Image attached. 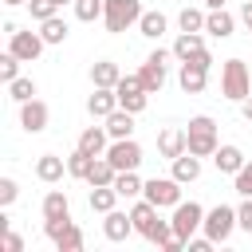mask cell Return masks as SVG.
<instances>
[{
    "label": "cell",
    "instance_id": "277c9868",
    "mask_svg": "<svg viewBox=\"0 0 252 252\" xmlns=\"http://www.w3.org/2000/svg\"><path fill=\"white\" fill-rule=\"evenodd\" d=\"M169 224H173V232H177V236H185V244H189V236H193L197 228H205V209H201L197 201H177V205H173Z\"/></svg>",
    "mask_w": 252,
    "mask_h": 252
},
{
    "label": "cell",
    "instance_id": "b9f144b4",
    "mask_svg": "<svg viewBox=\"0 0 252 252\" xmlns=\"http://www.w3.org/2000/svg\"><path fill=\"white\" fill-rule=\"evenodd\" d=\"M236 217H240V228H248V232H252V197H244V205L236 209Z\"/></svg>",
    "mask_w": 252,
    "mask_h": 252
},
{
    "label": "cell",
    "instance_id": "d4e9b609",
    "mask_svg": "<svg viewBox=\"0 0 252 252\" xmlns=\"http://www.w3.org/2000/svg\"><path fill=\"white\" fill-rule=\"evenodd\" d=\"M114 201H118V189H114V185H91V209H94V213L106 217V213L114 209Z\"/></svg>",
    "mask_w": 252,
    "mask_h": 252
},
{
    "label": "cell",
    "instance_id": "ac0fdd59",
    "mask_svg": "<svg viewBox=\"0 0 252 252\" xmlns=\"http://www.w3.org/2000/svg\"><path fill=\"white\" fill-rule=\"evenodd\" d=\"M106 126H87L83 134H79V150H87L91 158H102L106 154Z\"/></svg>",
    "mask_w": 252,
    "mask_h": 252
},
{
    "label": "cell",
    "instance_id": "d6986e66",
    "mask_svg": "<svg viewBox=\"0 0 252 252\" xmlns=\"http://www.w3.org/2000/svg\"><path fill=\"white\" fill-rule=\"evenodd\" d=\"M213 161H217V169H220V173H232V177L244 169V154H240V146H217Z\"/></svg>",
    "mask_w": 252,
    "mask_h": 252
},
{
    "label": "cell",
    "instance_id": "f546056e",
    "mask_svg": "<svg viewBox=\"0 0 252 252\" xmlns=\"http://www.w3.org/2000/svg\"><path fill=\"white\" fill-rule=\"evenodd\" d=\"M91 165H94V158H91L87 150H79V146H75V154L67 158V173H71V177H83V181H87Z\"/></svg>",
    "mask_w": 252,
    "mask_h": 252
},
{
    "label": "cell",
    "instance_id": "f1b7e54d",
    "mask_svg": "<svg viewBox=\"0 0 252 252\" xmlns=\"http://www.w3.org/2000/svg\"><path fill=\"white\" fill-rule=\"evenodd\" d=\"M138 32H142L146 39H158V35L165 32V16H161V12H142V20H138Z\"/></svg>",
    "mask_w": 252,
    "mask_h": 252
},
{
    "label": "cell",
    "instance_id": "836d02e7",
    "mask_svg": "<svg viewBox=\"0 0 252 252\" xmlns=\"http://www.w3.org/2000/svg\"><path fill=\"white\" fill-rule=\"evenodd\" d=\"M59 4L63 0H28V8H32V20H51V16H59Z\"/></svg>",
    "mask_w": 252,
    "mask_h": 252
},
{
    "label": "cell",
    "instance_id": "f6af8a7d",
    "mask_svg": "<svg viewBox=\"0 0 252 252\" xmlns=\"http://www.w3.org/2000/svg\"><path fill=\"white\" fill-rule=\"evenodd\" d=\"M244 24H248V32H252V0L244 4Z\"/></svg>",
    "mask_w": 252,
    "mask_h": 252
},
{
    "label": "cell",
    "instance_id": "603a6c76",
    "mask_svg": "<svg viewBox=\"0 0 252 252\" xmlns=\"http://www.w3.org/2000/svg\"><path fill=\"white\" fill-rule=\"evenodd\" d=\"M118 79H122V71H118V63H110V59H98V63L91 67V83H94V87H118Z\"/></svg>",
    "mask_w": 252,
    "mask_h": 252
},
{
    "label": "cell",
    "instance_id": "44dd1931",
    "mask_svg": "<svg viewBox=\"0 0 252 252\" xmlns=\"http://www.w3.org/2000/svg\"><path fill=\"white\" fill-rule=\"evenodd\" d=\"M173 177L181 181V185H189V181H197L201 177V158L197 154H181V158H173Z\"/></svg>",
    "mask_w": 252,
    "mask_h": 252
},
{
    "label": "cell",
    "instance_id": "4fadbf2b",
    "mask_svg": "<svg viewBox=\"0 0 252 252\" xmlns=\"http://www.w3.org/2000/svg\"><path fill=\"white\" fill-rule=\"evenodd\" d=\"M130 232H138V228H134V217H130V213H122V209H110V213H106V220H102V236L118 244V240H126Z\"/></svg>",
    "mask_w": 252,
    "mask_h": 252
},
{
    "label": "cell",
    "instance_id": "7402d4cb",
    "mask_svg": "<svg viewBox=\"0 0 252 252\" xmlns=\"http://www.w3.org/2000/svg\"><path fill=\"white\" fill-rule=\"evenodd\" d=\"M63 169H67V161H63V158H55V154H43V158L35 161V177H39V181H47V185H55V181L63 177Z\"/></svg>",
    "mask_w": 252,
    "mask_h": 252
},
{
    "label": "cell",
    "instance_id": "74e56055",
    "mask_svg": "<svg viewBox=\"0 0 252 252\" xmlns=\"http://www.w3.org/2000/svg\"><path fill=\"white\" fill-rule=\"evenodd\" d=\"M232 189H236L240 197H252V161H244V169L232 177Z\"/></svg>",
    "mask_w": 252,
    "mask_h": 252
},
{
    "label": "cell",
    "instance_id": "484cf974",
    "mask_svg": "<svg viewBox=\"0 0 252 252\" xmlns=\"http://www.w3.org/2000/svg\"><path fill=\"white\" fill-rule=\"evenodd\" d=\"M59 217H71V205H67V193L51 189L43 197V220H59Z\"/></svg>",
    "mask_w": 252,
    "mask_h": 252
},
{
    "label": "cell",
    "instance_id": "5b68a950",
    "mask_svg": "<svg viewBox=\"0 0 252 252\" xmlns=\"http://www.w3.org/2000/svg\"><path fill=\"white\" fill-rule=\"evenodd\" d=\"M236 224H240V217H236V209H228V205H217V209L205 213V236H209L213 244H224Z\"/></svg>",
    "mask_w": 252,
    "mask_h": 252
},
{
    "label": "cell",
    "instance_id": "9a60e30c",
    "mask_svg": "<svg viewBox=\"0 0 252 252\" xmlns=\"http://www.w3.org/2000/svg\"><path fill=\"white\" fill-rule=\"evenodd\" d=\"M87 110H91L94 118L114 114V110H118V91H114V87H94V94L87 98Z\"/></svg>",
    "mask_w": 252,
    "mask_h": 252
},
{
    "label": "cell",
    "instance_id": "7bdbcfd3",
    "mask_svg": "<svg viewBox=\"0 0 252 252\" xmlns=\"http://www.w3.org/2000/svg\"><path fill=\"white\" fill-rule=\"evenodd\" d=\"M185 248H189V252H209V248H213V240H209V236H189V244H185Z\"/></svg>",
    "mask_w": 252,
    "mask_h": 252
},
{
    "label": "cell",
    "instance_id": "cb8c5ba5",
    "mask_svg": "<svg viewBox=\"0 0 252 252\" xmlns=\"http://www.w3.org/2000/svg\"><path fill=\"white\" fill-rule=\"evenodd\" d=\"M106 134H110V138H130V134H134V114L122 110V106H118L114 114H106Z\"/></svg>",
    "mask_w": 252,
    "mask_h": 252
},
{
    "label": "cell",
    "instance_id": "6da1fadb",
    "mask_svg": "<svg viewBox=\"0 0 252 252\" xmlns=\"http://www.w3.org/2000/svg\"><path fill=\"white\" fill-rule=\"evenodd\" d=\"M220 94L232 98V102H244V98L252 94V79H248L244 59H228V63L220 67Z\"/></svg>",
    "mask_w": 252,
    "mask_h": 252
},
{
    "label": "cell",
    "instance_id": "83f0119b",
    "mask_svg": "<svg viewBox=\"0 0 252 252\" xmlns=\"http://www.w3.org/2000/svg\"><path fill=\"white\" fill-rule=\"evenodd\" d=\"M114 189H118V197H138V193L146 189V181H142L134 169H118V177H114Z\"/></svg>",
    "mask_w": 252,
    "mask_h": 252
},
{
    "label": "cell",
    "instance_id": "8fae6325",
    "mask_svg": "<svg viewBox=\"0 0 252 252\" xmlns=\"http://www.w3.org/2000/svg\"><path fill=\"white\" fill-rule=\"evenodd\" d=\"M177 83H181V91H185V94H201V91H205V83H209V67H205V63H197V59H185V63H181V71H177Z\"/></svg>",
    "mask_w": 252,
    "mask_h": 252
},
{
    "label": "cell",
    "instance_id": "4316f807",
    "mask_svg": "<svg viewBox=\"0 0 252 252\" xmlns=\"http://www.w3.org/2000/svg\"><path fill=\"white\" fill-rule=\"evenodd\" d=\"M114 177H118L114 161H110V158H94V165H91L87 181H91V185H114Z\"/></svg>",
    "mask_w": 252,
    "mask_h": 252
},
{
    "label": "cell",
    "instance_id": "ee69618b",
    "mask_svg": "<svg viewBox=\"0 0 252 252\" xmlns=\"http://www.w3.org/2000/svg\"><path fill=\"white\" fill-rule=\"evenodd\" d=\"M240 114H244V118H248V122H252V94H248V98H244V102H240Z\"/></svg>",
    "mask_w": 252,
    "mask_h": 252
},
{
    "label": "cell",
    "instance_id": "d6a6232c",
    "mask_svg": "<svg viewBox=\"0 0 252 252\" xmlns=\"http://www.w3.org/2000/svg\"><path fill=\"white\" fill-rule=\"evenodd\" d=\"M83 240H87V236H83V228H79V224H71V228L55 240V248H59V252H79V248H83Z\"/></svg>",
    "mask_w": 252,
    "mask_h": 252
},
{
    "label": "cell",
    "instance_id": "8d00e7d4",
    "mask_svg": "<svg viewBox=\"0 0 252 252\" xmlns=\"http://www.w3.org/2000/svg\"><path fill=\"white\" fill-rule=\"evenodd\" d=\"M75 16H79L83 24L98 20V16H102V0H75Z\"/></svg>",
    "mask_w": 252,
    "mask_h": 252
},
{
    "label": "cell",
    "instance_id": "9c48e42d",
    "mask_svg": "<svg viewBox=\"0 0 252 252\" xmlns=\"http://www.w3.org/2000/svg\"><path fill=\"white\" fill-rule=\"evenodd\" d=\"M102 158H110L114 169H138V165H142V146H138L134 138H114Z\"/></svg>",
    "mask_w": 252,
    "mask_h": 252
},
{
    "label": "cell",
    "instance_id": "c3c4849f",
    "mask_svg": "<svg viewBox=\"0 0 252 252\" xmlns=\"http://www.w3.org/2000/svg\"><path fill=\"white\" fill-rule=\"evenodd\" d=\"M63 4H67V0H63Z\"/></svg>",
    "mask_w": 252,
    "mask_h": 252
},
{
    "label": "cell",
    "instance_id": "30bf717a",
    "mask_svg": "<svg viewBox=\"0 0 252 252\" xmlns=\"http://www.w3.org/2000/svg\"><path fill=\"white\" fill-rule=\"evenodd\" d=\"M169 55H173V51H161V47H158V51H154V55H150V59L142 63L138 79H142V87H146L150 94L165 87V63H169Z\"/></svg>",
    "mask_w": 252,
    "mask_h": 252
},
{
    "label": "cell",
    "instance_id": "7a4b0ae2",
    "mask_svg": "<svg viewBox=\"0 0 252 252\" xmlns=\"http://www.w3.org/2000/svg\"><path fill=\"white\" fill-rule=\"evenodd\" d=\"M189 154H197V158H213L217 154V122L209 118V114H197V118H189Z\"/></svg>",
    "mask_w": 252,
    "mask_h": 252
},
{
    "label": "cell",
    "instance_id": "7dc6e473",
    "mask_svg": "<svg viewBox=\"0 0 252 252\" xmlns=\"http://www.w3.org/2000/svg\"><path fill=\"white\" fill-rule=\"evenodd\" d=\"M4 4H8V8H16V4H28V0H4Z\"/></svg>",
    "mask_w": 252,
    "mask_h": 252
},
{
    "label": "cell",
    "instance_id": "5bb4252c",
    "mask_svg": "<svg viewBox=\"0 0 252 252\" xmlns=\"http://www.w3.org/2000/svg\"><path fill=\"white\" fill-rule=\"evenodd\" d=\"M158 150H161V158H181L185 150H189V134L185 130H177V126H169V130H161L158 134Z\"/></svg>",
    "mask_w": 252,
    "mask_h": 252
},
{
    "label": "cell",
    "instance_id": "bcb514c9",
    "mask_svg": "<svg viewBox=\"0 0 252 252\" xmlns=\"http://www.w3.org/2000/svg\"><path fill=\"white\" fill-rule=\"evenodd\" d=\"M205 4H209V8H224V0H205Z\"/></svg>",
    "mask_w": 252,
    "mask_h": 252
},
{
    "label": "cell",
    "instance_id": "7c38bea8",
    "mask_svg": "<svg viewBox=\"0 0 252 252\" xmlns=\"http://www.w3.org/2000/svg\"><path fill=\"white\" fill-rule=\"evenodd\" d=\"M47 102H39V98H28V102H20V126L28 130V134H39V130H47Z\"/></svg>",
    "mask_w": 252,
    "mask_h": 252
},
{
    "label": "cell",
    "instance_id": "8992f818",
    "mask_svg": "<svg viewBox=\"0 0 252 252\" xmlns=\"http://www.w3.org/2000/svg\"><path fill=\"white\" fill-rule=\"evenodd\" d=\"M4 32H8V51L12 55H20L24 63L39 59V51H43V35L39 32H20L16 24H4Z\"/></svg>",
    "mask_w": 252,
    "mask_h": 252
},
{
    "label": "cell",
    "instance_id": "52a82bcc",
    "mask_svg": "<svg viewBox=\"0 0 252 252\" xmlns=\"http://www.w3.org/2000/svg\"><path fill=\"white\" fill-rule=\"evenodd\" d=\"M114 91H118V106H122V110H130V114H142V110H146V102H150V91L142 87V79H138V75H122Z\"/></svg>",
    "mask_w": 252,
    "mask_h": 252
},
{
    "label": "cell",
    "instance_id": "ba28073f",
    "mask_svg": "<svg viewBox=\"0 0 252 252\" xmlns=\"http://www.w3.org/2000/svg\"><path fill=\"white\" fill-rule=\"evenodd\" d=\"M146 201H154L158 209H173L177 201H181V181L177 177H154V181H146Z\"/></svg>",
    "mask_w": 252,
    "mask_h": 252
},
{
    "label": "cell",
    "instance_id": "e0dca14e",
    "mask_svg": "<svg viewBox=\"0 0 252 252\" xmlns=\"http://www.w3.org/2000/svg\"><path fill=\"white\" fill-rule=\"evenodd\" d=\"M232 28H236V20H232L224 8H209V16H205V32H209V35L228 39V35H232Z\"/></svg>",
    "mask_w": 252,
    "mask_h": 252
},
{
    "label": "cell",
    "instance_id": "d590c367",
    "mask_svg": "<svg viewBox=\"0 0 252 252\" xmlns=\"http://www.w3.org/2000/svg\"><path fill=\"white\" fill-rule=\"evenodd\" d=\"M8 94H12L16 102H28V98H35V83H32V79H12V83H8Z\"/></svg>",
    "mask_w": 252,
    "mask_h": 252
},
{
    "label": "cell",
    "instance_id": "3957f363",
    "mask_svg": "<svg viewBox=\"0 0 252 252\" xmlns=\"http://www.w3.org/2000/svg\"><path fill=\"white\" fill-rule=\"evenodd\" d=\"M142 20V4L138 0H102V24H106V32H126L130 24H138Z\"/></svg>",
    "mask_w": 252,
    "mask_h": 252
},
{
    "label": "cell",
    "instance_id": "ffe728a7",
    "mask_svg": "<svg viewBox=\"0 0 252 252\" xmlns=\"http://www.w3.org/2000/svg\"><path fill=\"white\" fill-rule=\"evenodd\" d=\"M205 51V39H201V32H181L177 35V43H173V55L185 63V59H197Z\"/></svg>",
    "mask_w": 252,
    "mask_h": 252
},
{
    "label": "cell",
    "instance_id": "4dcf8cb0",
    "mask_svg": "<svg viewBox=\"0 0 252 252\" xmlns=\"http://www.w3.org/2000/svg\"><path fill=\"white\" fill-rule=\"evenodd\" d=\"M39 35H43V43H63V39H67V24H63L59 16H51V20L39 24Z\"/></svg>",
    "mask_w": 252,
    "mask_h": 252
},
{
    "label": "cell",
    "instance_id": "1f68e13d",
    "mask_svg": "<svg viewBox=\"0 0 252 252\" xmlns=\"http://www.w3.org/2000/svg\"><path fill=\"white\" fill-rule=\"evenodd\" d=\"M177 24H181V32H205V12L201 8H181Z\"/></svg>",
    "mask_w": 252,
    "mask_h": 252
},
{
    "label": "cell",
    "instance_id": "2e32d148",
    "mask_svg": "<svg viewBox=\"0 0 252 252\" xmlns=\"http://www.w3.org/2000/svg\"><path fill=\"white\" fill-rule=\"evenodd\" d=\"M130 217H134V228H138L142 236H150V232L158 228V220H161V217H158V205H154V201H138V205L130 209Z\"/></svg>",
    "mask_w": 252,
    "mask_h": 252
},
{
    "label": "cell",
    "instance_id": "60d3db41",
    "mask_svg": "<svg viewBox=\"0 0 252 252\" xmlns=\"http://www.w3.org/2000/svg\"><path fill=\"white\" fill-rule=\"evenodd\" d=\"M0 248H4V252H24V240H20L16 232H4V236H0Z\"/></svg>",
    "mask_w": 252,
    "mask_h": 252
},
{
    "label": "cell",
    "instance_id": "e575fe53",
    "mask_svg": "<svg viewBox=\"0 0 252 252\" xmlns=\"http://www.w3.org/2000/svg\"><path fill=\"white\" fill-rule=\"evenodd\" d=\"M20 63H24L20 55H12V51H4V55H0V79H4V83H12V79H20Z\"/></svg>",
    "mask_w": 252,
    "mask_h": 252
},
{
    "label": "cell",
    "instance_id": "f35d334b",
    "mask_svg": "<svg viewBox=\"0 0 252 252\" xmlns=\"http://www.w3.org/2000/svg\"><path fill=\"white\" fill-rule=\"evenodd\" d=\"M71 224H75L71 217H59V220H43V232H47L51 240H59V236H63V232H67Z\"/></svg>",
    "mask_w": 252,
    "mask_h": 252
},
{
    "label": "cell",
    "instance_id": "ab89813d",
    "mask_svg": "<svg viewBox=\"0 0 252 252\" xmlns=\"http://www.w3.org/2000/svg\"><path fill=\"white\" fill-rule=\"evenodd\" d=\"M16 193H20V185H16L12 177H0V205H12Z\"/></svg>",
    "mask_w": 252,
    "mask_h": 252
}]
</instances>
